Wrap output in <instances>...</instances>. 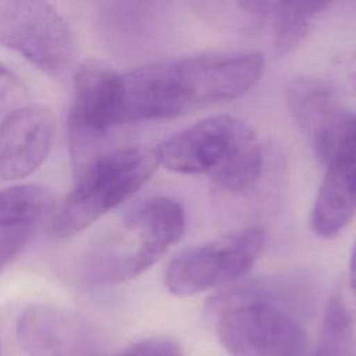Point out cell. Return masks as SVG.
<instances>
[{"label":"cell","instance_id":"1","mask_svg":"<svg viewBox=\"0 0 356 356\" xmlns=\"http://www.w3.org/2000/svg\"><path fill=\"white\" fill-rule=\"evenodd\" d=\"M263 70L264 57L248 51L192 56L115 72L107 127L177 118L236 99L256 85Z\"/></svg>","mask_w":356,"mask_h":356},{"label":"cell","instance_id":"2","mask_svg":"<svg viewBox=\"0 0 356 356\" xmlns=\"http://www.w3.org/2000/svg\"><path fill=\"white\" fill-rule=\"evenodd\" d=\"M295 289L256 281L207 302L220 343L231 356H306L307 335L293 316Z\"/></svg>","mask_w":356,"mask_h":356},{"label":"cell","instance_id":"3","mask_svg":"<svg viewBox=\"0 0 356 356\" xmlns=\"http://www.w3.org/2000/svg\"><path fill=\"white\" fill-rule=\"evenodd\" d=\"M159 164L178 174L207 175L229 192L250 188L260 177L263 153L253 129L242 120L211 115L154 147Z\"/></svg>","mask_w":356,"mask_h":356},{"label":"cell","instance_id":"4","mask_svg":"<svg viewBox=\"0 0 356 356\" xmlns=\"http://www.w3.org/2000/svg\"><path fill=\"white\" fill-rule=\"evenodd\" d=\"M185 232L182 206L171 197H152L129 210L81 264L86 285L106 286L129 281L157 263Z\"/></svg>","mask_w":356,"mask_h":356},{"label":"cell","instance_id":"5","mask_svg":"<svg viewBox=\"0 0 356 356\" xmlns=\"http://www.w3.org/2000/svg\"><path fill=\"white\" fill-rule=\"evenodd\" d=\"M154 149L128 146L99 154L78 174L51 221L54 238H71L146 185L159 168Z\"/></svg>","mask_w":356,"mask_h":356},{"label":"cell","instance_id":"6","mask_svg":"<svg viewBox=\"0 0 356 356\" xmlns=\"http://www.w3.org/2000/svg\"><path fill=\"white\" fill-rule=\"evenodd\" d=\"M266 243L261 227H246L177 254L164 274L165 288L191 296L243 277L260 257Z\"/></svg>","mask_w":356,"mask_h":356},{"label":"cell","instance_id":"7","mask_svg":"<svg viewBox=\"0 0 356 356\" xmlns=\"http://www.w3.org/2000/svg\"><path fill=\"white\" fill-rule=\"evenodd\" d=\"M0 46L54 79L64 78L75 58L68 24L44 1H0Z\"/></svg>","mask_w":356,"mask_h":356},{"label":"cell","instance_id":"8","mask_svg":"<svg viewBox=\"0 0 356 356\" xmlns=\"http://www.w3.org/2000/svg\"><path fill=\"white\" fill-rule=\"evenodd\" d=\"M17 338L28 356H99L102 346L89 320L49 303L24 309L17 320Z\"/></svg>","mask_w":356,"mask_h":356},{"label":"cell","instance_id":"9","mask_svg":"<svg viewBox=\"0 0 356 356\" xmlns=\"http://www.w3.org/2000/svg\"><path fill=\"white\" fill-rule=\"evenodd\" d=\"M114 70L97 58H86L76 70L68 113V145L74 174L99 154L97 145L107 134L106 102Z\"/></svg>","mask_w":356,"mask_h":356},{"label":"cell","instance_id":"10","mask_svg":"<svg viewBox=\"0 0 356 356\" xmlns=\"http://www.w3.org/2000/svg\"><path fill=\"white\" fill-rule=\"evenodd\" d=\"M285 103L316 157L324 164L353 122L335 90L316 78H296L285 88Z\"/></svg>","mask_w":356,"mask_h":356},{"label":"cell","instance_id":"11","mask_svg":"<svg viewBox=\"0 0 356 356\" xmlns=\"http://www.w3.org/2000/svg\"><path fill=\"white\" fill-rule=\"evenodd\" d=\"M324 165L325 172L310 213V227L317 236L328 239L337 236L356 216V114Z\"/></svg>","mask_w":356,"mask_h":356},{"label":"cell","instance_id":"12","mask_svg":"<svg viewBox=\"0 0 356 356\" xmlns=\"http://www.w3.org/2000/svg\"><path fill=\"white\" fill-rule=\"evenodd\" d=\"M51 110L28 103L0 121V182L32 174L47 157L54 139Z\"/></svg>","mask_w":356,"mask_h":356},{"label":"cell","instance_id":"13","mask_svg":"<svg viewBox=\"0 0 356 356\" xmlns=\"http://www.w3.org/2000/svg\"><path fill=\"white\" fill-rule=\"evenodd\" d=\"M53 206L51 192L36 184L0 189V231L28 228Z\"/></svg>","mask_w":356,"mask_h":356},{"label":"cell","instance_id":"14","mask_svg":"<svg viewBox=\"0 0 356 356\" xmlns=\"http://www.w3.org/2000/svg\"><path fill=\"white\" fill-rule=\"evenodd\" d=\"M328 7L324 1L275 3L270 18L274 19V49L284 57L306 38L313 21Z\"/></svg>","mask_w":356,"mask_h":356},{"label":"cell","instance_id":"15","mask_svg":"<svg viewBox=\"0 0 356 356\" xmlns=\"http://www.w3.org/2000/svg\"><path fill=\"white\" fill-rule=\"evenodd\" d=\"M313 356H356L355 320L341 293L327 303Z\"/></svg>","mask_w":356,"mask_h":356},{"label":"cell","instance_id":"16","mask_svg":"<svg viewBox=\"0 0 356 356\" xmlns=\"http://www.w3.org/2000/svg\"><path fill=\"white\" fill-rule=\"evenodd\" d=\"M29 92L17 74L0 64V117L26 104Z\"/></svg>","mask_w":356,"mask_h":356},{"label":"cell","instance_id":"17","mask_svg":"<svg viewBox=\"0 0 356 356\" xmlns=\"http://www.w3.org/2000/svg\"><path fill=\"white\" fill-rule=\"evenodd\" d=\"M115 356H182V350L172 339L149 338L128 346Z\"/></svg>","mask_w":356,"mask_h":356},{"label":"cell","instance_id":"18","mask_svg":"<svg viewBox=\"0 0 356 356\" xmlns=\"http://www.w3.org/2000/svg\"><path fill=\"white\" fill-rule=\"evenodd\" d=\"M29 238V227L0 231V271H3L24 250Z\"/></svg>","mask_w":356,"mask_h":356},{"label":"cell","instance_id":"19","mask_svg":"<svg viewBox=\"0 0 356 356\" xmlns=\"http://www.w3.org/2000/svg\"><path fill=\"white\" fill-rule=\"evenodd\" d=\"M349 285L356 302V242L353 245L352 253H350V260H349Z\"/></svg>","mask_w":356,"mask_h":356}]
</instances>
